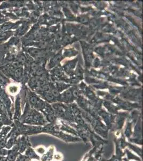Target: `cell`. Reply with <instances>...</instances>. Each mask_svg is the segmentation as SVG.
Listing matches in <instances>:
<instances>
[{"label": "cell", "instance_id": "cell-1", "mask_svg": "<svg viewBox=\"0 0 143 161\" xmlns=\"http://www.w3.org/2000/svg\"><path fill=\"white\" fill-rule=\"evenodd\" d=\"M54 148H53V146L49 148V150L44 158V161H52V159H53V155H54Z\"/></svg>", "mask_w": 143, "mask_h": 161}, {"label": "cell", "instance_id": "cell-2", "mask_svg": "<svg viewBox=\"0 0 143 161\" xmlns=\"http://www.w3.org/2000/svg\"><path fill=\"white\" fill-rule=\"evenodd\" d=\"M62 158H63V157L62 156V155L60 154H58V153L56 154L54 156V158L56 161H61Z\"/></svg>", "mask_w": 143, "mask_h": 161}, {"label": "cell", "instance_id": "cell-3", "mask_svg": "<svg viewBox=\"0 0 143 161\" xmlns=\"http://www.w3.org/2000/svg\"><path fill=\"white\" fill-rule=\"evenodd\" d=\"M0 57H1V54H0Z\"/></svg>", "mask_w": 143, "mask_h": 161}]
</instances>
